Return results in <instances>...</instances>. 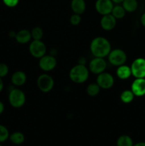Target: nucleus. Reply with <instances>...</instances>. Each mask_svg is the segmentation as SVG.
Here are the masks:
<instances>
[{
	"label": "nucleus",
	"mask_w": 145,
	"mask_h": 146,
	"mask_svg": "<svg viewBox=\"0 0 145 146\" xmlns=\"http://www.w3.org/2000/svg\"><path fill=\"white\" fill-rule=\"evenodd\" d=\"M134 94H133L132 91L129 90H125L121 94L120 99L124 104H129L132 102L134 98Z\"/></svg>",
	"instance_id": "20"
},
{
	"label": "nucleus",
	"mask_w": 145,
	"mask_h": 146,
	"mask_svg": "<svg viewBox=\"0 0 145 146\" xmlns=\"http://www.w3.org/2000/svg\"><path fill=\"white\" fill-rule=\"evenodd\" d=\"M10 141L16 145H20V144L23 143L24 141V135L21 132H15L14 133L11 134L9 136Z\"/></svg>",
	"instance_id": "22"
},
{
	"label": "nucleus",
	"mask_w": 145,
	"mask_h": 146,
	"mask_svg": "<svg viewBox=\"0 0 145 146\" xmlns=\"http://www.w3.org/2000/svg\"><path fill=\"white\" fill-rule=\"evenodd\" d=\"M140 20H141V23H142V26H143L144 27H145V12L142 15Z\"/></svg>",
	"instance_id": "29"
},
{
	"label": "nucleus",
	"mask_w": 145,
	"mask_h": 146,
	"mask_svg": "<svg viewBox=\"0 0 145 146\" xmlns=\"http://www.w3.org/2000/svg\"><path fill=\"white\" fill-rule=\"evenodd\" d=\"M115 79L110 74L107 72H102L98 74L97 78V84L99 85L100 88L103 89H109L113 86Z\"/></svg>",
	"instance_id": "9"
},
{
	"label": "nucleus",
	"mask_w": 145,
	"mask_h": 146,
	"mask_svg": "<svg viewBox=\"0 0 145 146\" xmlns=\"http://www.w3.org/2000/svg\"><path fill=\"white\" fill-rule=\"evenodd\" d=\"M113 7V2L111 0H97L95 3L97 11L102 16L111 14Z\"/></svg>",
	"instance_id": "11"
},
{
	"label": "nucleus",
	"mask_w": 145,
	"mask_h": 146,
	"mask_svg": "<svg viewBox=\"0 0 145 146\" xmlns=\"http://www.w3.org/2000/svg\"><path fill=\"white\" fill-rule=\"evenodd\" d=\"M71 7L74 14L80 15L85 12L86 4L85 0H72L71 3Z\"/></svg>",
	"instance_id": "15"
},
{
	"label": "nucleus",
	"mask_w": 145,
	"mask_h": 146,
	"mask_svg": "<svg viewBox=\"0 0 145 146\" xmlns=\"http://www.w3.org/2000/svg\"><path fill=\"white\" fill-rule=\"evenodd\" d=\"M125 13H126V11H125V9H124V7L122 6L116 5L113 7L111 14L116 19H122L125 17Z\"/></svg>",
	"instance_id": "19"
},
{
	"label": "nucleus",
	"mask_w": 145,
	"mask_h": 146,
	"mask_svg": "<svg viewBox=\"0 0 145 146\" xmlns=\"http://www.w3.org/2000/svg\"><path fill=\"white\" fill-rule=\"evenodd\" d=\"M9 73V67L7 64H4V63H1L0 64V77L3 78V77L6 76Z\"/></svg>",
	"instance_id": "27"
},
{
	"label": "nucleus",
	"mask_w": 145,
	"mask_h": 146,
	"mask_svg": "<svg viewBox=\"0 0 145 146\" xmlns=\"http://www.w3.org/2000/svg\"><path fill=\"white\" fill-rule=\"evenodd\" d=\"M37 86L41 91L48 93L53 89L54 86V81L48 74H41L37 79Z\"/></svg>",
	"instance_id": "5"
},
{
	"label": "nucleus",
	"mask_w": 145,
	"mask_h": 146,
	"mask_svg": "<svg viewBox=\"0 0 145 146\" xmlns=\"http://www.w3.org/2000/svg\"><path fill=\"white\" fill-rule=\"evenodd\" d=\"M69 76L72 82L75 84H82L85 82L89 77V69L85 65L78 64L71 68Z\"/></svg>",
	"instance_id": "2"
},
{
	"label": "nucleus",
	"mask_w": 145,
	"mask_h": 146,
	"mask_svg": "<svg viewBox=\"0 0 145 146\" xmlns=\"http://www.w3.org/2000/svg\"><path fill=\"white\" fill-rule=\"evenodd\" d=\"M108 60L113 66H119L124 65L127 61V54L123 50L116 48L109 52L108 55Z\"/></svg>",
	"instance_id": "4"
},
{
	"label": "nucleus",
	"mask_w": 145,
	"mask_h": 146,
	"mask_svg": "<svg viewBox=\"0 0 145 146\" xmlns=\"http://www.w3.org/2000/svg\"><path fill=\"white\" fill-rule=\"evenodd\" d=\"M57 61L55 56L51 55H44L39 60V66L43 71H50L56 66Z\"/></svg>",
	"instance_id": "10"
},
{
	"label": "nucleus",
	"mask_w": 145,
	"mask_h": 146,
	"mask_svg": "<svg viewBox=\"0 0 145 146\" xmlns=\"http://www.w3.org/2000/svg\"><path fill=\"white\" fill-rule=\"evenodd\" d=\"M27 79L26 75L21 71H16L11 76V82L16 86H21L26 83Z\"/></svg>",
	"instance_id": "14"
},
{
	"label": "nucleus",
	"mask_w": 145,
	"mask_h": 146,
	"mask_svg": "<svg viewBox=\"0 0 145 146\" xmlns=\"http://www.w3.org/2000/svg\"><path fill=\"white\" fill-rule=\"evenodd\" d=\"M122 7L127 12L132 13L136 10L138 7V2L136 0H124Z\"/></svg>",
	"instance_id": "18"
},
{
	"label": "nucleus",
	"mask_w": 145,
	"mask_h": 146,
	"mask_svg": "<svg viewBox=\"0 0 145 146\" xmlns=\"http://www.w3.org/2000/svg\"><path fill=\"white\" fill-rule=\"evenodd\" d=\"M4 104H3V103L1 102V101H0V115H1V114L2 113L3 111H4Z\"/></svg>",
	"instance_id": "30"
},
{
	"label": "nucleus",
	"mask_w": 145,
	"mask_h": 146,
	"mask_svg": "<svg viewBox=\"0 0 145 146\" xmlns=\"http://www.w3.org/2000/svg\"><path fill=\"white\" fill-rule=\"evenodd\" d=\"M113 3H115V4H120V3L123 2L124 0H111Z\"/></svg>",
	"instance_id": "34"
},
{
	"label": "nucleus",
	"mask_w": 145,
	"mask_h": 146,
	"mask_svg": "<svg viewBox=\"0 0 145 146\" xmlns=\"http://www.w3.org/2000/svg\"><path fill=\"white\" fill-rule=\"evenodd\" d=\"M81 21V17L80 15L77 14H72V16L70 18V22L72 25L73 26H77L80 23Z\"/></svg>",
	"instance_id": "26"
},
{
	"label": "nucleus",
	"mask_w": 145,
	"mask_h": 146,
	"mask_svg": "<svg viewBox=\"0 0 145 146\" xmlns=\"http://www.w3.org/2000/svg\"><path fill=\"white\" fill-rule=\"evenodd\" d=\"M90 51L95 57L105 58L111 51V44L105 37L98 36L91 42Z\"/></svg>",
	"instance_id": "1"
},
{
	"label": "nucleus",
	"mask_w": 145,
	"mask_h": 146,
	"mask_svg": "<svg viewBox=\"0 0 145 146\" xmlns=\"http://www.w3.org/2000/svg\"><path fill=\"white\" fill-rule=\"evenodd\" d=\"M16 33L15 32V31H10L9 32V36L10 37H12V38H15L16 37Z\"/></svg>",
	"instance_id": "33"
},
{
	"label": "nucleus",
	"mask_w": 145,
	"mask_h": 146,
	"mask_svg": "<svg viewBox=\"0 0 145 146\" xmlns=\"http://www.w3.org/2000/svg\"><path fill=\"white\" fill-rule=\"evenodd\" d=\"M107 68V63L104 58L95 57L89 64V70L94 74H100L104 72Z\"/></svg>",
	"instance_id": "8"
},
{
	"label": "nucleus",
	"mask_w": 145,
	"mask_h": 146,
	"mask_svg": "<svg viewBox=\"0 0 145 146\" xmlns=\"http://www.w3.org/2000/svg\"><path fill=\"white\" fill-rule=\"evenodd\" d=\"M4 4L8 7H14L18 4L19 0H2Z\"/></svg>",
	"instance_id": "28"
},
{
	"label": "nucleus",
	"mask_w": 145,
	"mask_h": 146,
	"mask_svg": "<svg viewBox=\"0 0 145 146\" xmlns=\"http://www.w3.org/2000/svg\"><path fill=\"white\" fill-rule=\"evenodd\" d=\"M131 75H132V71H131L130 67L125 64L118 66L117 69V76L118 78L122 80H125L129 78Z\"/></svg>",
	"instance_id": "17"
},
{
	"label": "nucleus",
	"mask_w": 145,
	"mask_h": 146,
	"mask_svg": "<svg viewBox=\"0 0 145 146\" xmlns=\"http://www.w3.org/2000/svg\"><path fill=\"white\" fill-rule=\"evenodd\" d=\"M116 20L111 14L104 15L100 20L101 27L105 31H111L116 26Z\"/></svg>",
	"instance_id": "13"
},
{
	"label": "nucleus",
	"mask_w": 145,
	"mask_h": 146,
	"mask_svg": "<svg viewBox=\"0 0 145 146\" xmlns=\"http://www.w3.org/2000/svg\"><path fill=\"white\" fill-rule=\"evenodd\" d=\"M9 137V133L8 129L4 125H0V143L7 141Z\"/></svg>",
	"instance_id": "25"
},
{
	"label": "nucleus",
	"mask_w": 145,
	"mask_h": 146,
	"mask_svg": "<svg viewBox=\"0 0 145 146\" xmlns=\"http://www.w3.org/2000/svg\"><path fill=\"white\" fill-rule=\"evenodd\" d=\"M31 37L34 40H41L43 36H44V31L42 29L39 27H34L31 31Z\"/></svg>",
	"instance_id": "24"
},
{
	"label": "nucleus",
	"mask_w": 145,
	"mask_h": 146,
	"mask_svg": "<svg viewBox=\"0 0 145 146\" xmlns=\"http://www.w3.org/2000/svg\"><path fill=\"white\" fill-rule=\"evenodd\" d=\"M31 38H32L31 37V34L28 30L22 29L16 32L15 39L19 44H24L28 43L31 40Z\"/></svg>",
	"instance_id": "16"
},
{
	"label": "nucleus",
	"mask_w": 145,
	"mask_h": 146,
	"mask_svg": "<svg viewBox=\"0 0 145 146\" xmlns=\"http://www.w3.org/2000/svg\"><path fill=\"white\" fill-rule=\"evenodd\" d=\"M57 54V51H56V49H52L51 51V53H50V55H51V56H55V55H56Z\"/></svg>",
	"instance_id": "31"
},
{
	"label": "nucleus",
	"mask_w": 145,
	"mask_h": 146,
	"mask_svg": "<svg viewBox=\"0 0 145 146\" xmlns=\"http://www.w3.org/2000/svg\"><path fill=\"white\" fill-rule=\"evenodd\" d=\"M133 146H145V143L144 142L138 143L135 144V145H133Z\"/></svg>",
	"instance_id": "35"
},
{
	"label": "nucleus",
	"mask_w": 145,
	"mask_h": 146,
	"mask_svg": "<svg viewBox=\"0 0 145 146\" xmlns=\"http://www.w3.org/2000/svg\"><path fill=\"white\" fill-rule=\"evenodd\" d=\"M0 146H3V145H0Z\"/></svg>",
	"instance_id": "36"
},
{
	"label": "nucleus",
	"mask_w": 145,
	"mask_h": 146,
	"mask_svg": "<svg viewBox=\"0 0 145 146\" xmlns=\"http://www.w3.org/2000/svg\"><path fill=\"white\" fill-rule=\"evenodd\" d=\"M9 102L14 108H21L26 102L25 94L21 90L14 88L11 90L9 94Z\"/></svg>",
	"instance_id": "3"
},
{
	"label": "nucleus",
	"mask_w": 145,
	"mask_h": 146,
	"mask_svg": "<svg viewBox=\"0 0 145 146\" xmlns=\"http://www.w3.org/2000/svg\"><path fill=\"white\" fill-rule=\"evenodd\" d=\"M29 51L31 56L40 58L45 54L46 46L41 40H34L29 46Z\"/></svg>",
	"instance_id": "7"
},
{
	"label": "nucleus",
	"mask_w": 145,
	"mask_h": 146,
	"mask_svg": "<svg viewBox=\"0 0 145 146\" xmlns=\"http://www.w3.org/2000/svg\"><path fill=\"white\" fill-rule=\"evenodd\" d=\"M132 75L136 78H145V59L143 58H138L132 62L131 65Z\"/></svg>",
	"instance_id": "6"
},
{
	"label": "nucleus",
	"mask_w": 145,
	"mask_h": 146,
	"mask_svg": "<svg viewBox=\"0 0 145 146\" xmlns=\"http://www.w3.org/2000/svg\"><path fill=\"white\" fill-rule=\"evenodd\" d=\"M117 146H133V141L129 136L126 135H121L117 141Z\"/></svg>",
	"instance_id": "23"
},
{
	"label": "nucleus",
	"mask_w": 145,
	"mask_h": 146,
	"mask_svg": "<svg viewBox=\"0 0 145 146\" xmlns=\"http://www.w3.org/2000/svg\"><path fill=\"white\" fill-rule=\"evenodd\" d=\"M100 91V87L99 86L97 83H92V84H89L86 88L87 94L90 96H96Z\"/></svg>",
	"instance_id": "21"
},
{
	"label": "nucleus",
	"mask_w": 145,
	"mask_h": 146,
	"mask_svg": "<svg viewBox=\"0 0 145 146\" xmlns=\"http://www.w3.org/2000/svg\"><path fill=\"white\" fill-rule=\"evenodd\" d=\"M131 91L135 96H143L145 95V78H136L131 86Z\"/></svg>",
	"instance_id": "12"
},
{
	"label": "nucleus",
	"mask_w": 145,
	"mask_h": 146,
	"mask_svg": "<svg viewBox=\"0 0 145 146\" xmlns=\"http://www.w3.org/2000/svg\"><path fill=\"white\" fill-rule=\"evenodd\" d=\"M3 88H4V83H3L2 79L0 77V92L3 90Z\"/></svg>",
	"instance_id": "32"
}]
</instances>
